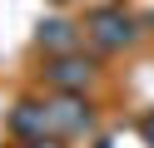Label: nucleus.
<instances>
[{
    "label": "nucleus",
    "instance_id": "1",
    "mask_svg": "<svg viewBox=\"0 0 154 148\" xmlns=\"http://www.w3.org/2000/svg\"><path fill=\"white\" fill-rule=\"evenodd\" d=\"M45 118H50L55 128H70V133H80V128H90V114H85L75 99H60L55 109H45Z\"/></svg>",
    "mask_w": 154,
    "mask_h": 148
},
{
    "label": "nucleus",
    "instance_id": "5",
    "mask_svg": "<svg viewBox=\"0 0 154 148\" xmlns=\"http://www.w3.org/2000/svg\"><path fill=\"white\" fill-rule=\"evenodd\" d=\"M50 118H45V109H30V104H20V114L10 118V128L15 133H35V128H45Z\"/></svg>",
    "mask_w": 154,
    "mask_h": 148
},
{
    "label": "nucleus",
    "instance_id": "2",
    "mask_svg": "<svg viewBox=\"0 0 154 148\" xmlns=\"http://www.w3.org/2000/svg\"><path fill=\"white\" fill-rule=\"evenodd\" d=\"M134 35V25H129V20H124V15H100V20H94V39H100V45H124V39H129Z\"/></svg>",
    "mask_w": 154,
    "mask_h": 148
},
{
    "label": "nucleus",
    "instance_id": "6",
    "mask_svg": "<svg viewBox=\"0 0 154 148\" xmlns=\"http://www.w3.org/2000/svg\"><path fill=\"white\" fill-rule=\"evenodd\" d=\"M144 133H149V143H154V118H149V123H144Z\"/></svg>",
    "mask_w": 154,
    "mask_h": 148
},
{
    "label": "nucleus",
    "instance_id": "4",
    "mask_svg": "<svg viewBox=\"0 0 154 148\" xmlns=\"http://www.w3.org/2000/svg\"><path fill=\"white\" fill-rule=\"evenodd\" d=\"M40 45H50V49H60V54H65V49H75V30L65 25V20H50V25L40 30Z\"/></svg>",
    "mask_w": 154,
    "mask_h": 148
},
{
    "label": "nucleus",
    "instance_id": "7",
    "mask_svg": "<svg viewBox=\"0 0 154 148\" xmlns=\"http://www.w3.org/2000/svg\"><path fill=\"white\" fill-rule=\"evenodd\" d=\"M35 148H55V143H35Z\"/></svg>",
    "mask_w": 154,
    "mask_h": 148
},
{
    "label": "nucleus",
    "instance_id": "3",
    "mask_svg": "<svg viewBox=\"0 0 154 148\" xmlns=\"http://www.w3.org/2000/svg\"><path fill=\"white\" fill-rule=\"evenodd\" d=\"M50 79H55L60 89H80L85 79H90V64H85V59H60V64L50 69Z\"/></svg>",
    "mask_w": 154,
    "mask_h": 148
}]
</instances>
